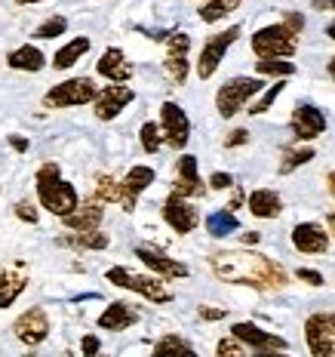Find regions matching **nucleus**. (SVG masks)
<instances>
[{"label":"nucleus","mask_w":335,"mask_h":357,"mask_svg":"<svg viewBox=\"0 0 335 357\" xmlns=\"http://www.w3.org/2000/svg\"><path fill=\"white\" fill-rule=\"evenodd\" d=\"M212 271L219 280L225 284H237V287H252L258 293H271V289H283L286 287V271L274 262V259L262 256V252H219L210 259Z\"/></svg>","instance_id":"f257e3e1"},{"label":"nucleus","mask_w":335,"mask_h":357,"mask_svg":"<svg viewBox=\"0 0 335 357\" xmlns=\"http://www.w3.org/2000/svg\"><path fill=\"white\" fill-rule=\"evenodd\" d=\"M34 185H37V200H40V206L47 213L59 215V219L71 215L80 206L77 188H74L71 182H65L62 169H59V163H53V160H47L40 169H37Z\"/></svg>","instance_id":"f03ea898"},{"label":"nucleus","mask_w":335,"mask_h":357,"mask_svg":"<svg viewBox=\"0 0 335 357\" xmlns=\"http://www.w3.org/2000/svg\"><path fill=\"white\" fill-rule=\"evenodd\" d=\"M249 47L258 59H289L299 50V34L286 22H274V25H265L252 34Z\"/></svg>","instance_id":"7ed1b4c3"},{"label":"nucleus","mask_w":335,"mask_h":357,"mask_svg":"<svg viewBox=\"0 0 335 357\" xmlns=\"http://www.w3.org/2000/svg\"><path fill=\"white\" fill-rule=\"evenodd\" d=\"M262 93H265V84L258 77H231L219 86V93H215V111L228 121V117L240 114V111Z\"/></svg>","instance_id":"20e7f679"},{"label":"nucleus","mask_w":335,"mask_h":357,"mask_svg":"<svg viewBox=\"0 0 335 357\" xmlns=\"http://www.w3.org/2000/svg\"><path fill=\"white\" fill-rule=\"evenodd\" d=\"M105 280L108 284H114V287H120V289H130V293H139L141 299H148L154 305L173 302V293H169L157 278H145V274H136V271H130V268H123V265H111L105 271Z\"/></svg>","instance_id":"39448f33"},{"label":"nucleus","mask_w":335,"mask_h":357,"mask_svg":"<svg viewBox=\"0 0 335 357\" xmlns=\"http://www.w3.org/2000/svg\"><path fill=\"white\" fill-rule=\"evenodd\" d=\"M99 93H102V86H95L93 77H71L43 93V108H53V111L77 108V105H86V102H95Z\"/></svg>","instance_id":"423d86ee"},{"label":"nucleus","mask_w":335,"mask_h":357,"mask_svg":"<svg viewBox=\"0 0 335 357\" xmlns=\"http://www.w3.org/2000/svg\"><path fill=\"white\" fill-rule=\"evenodd\" d=\"M240 31H243L240 25H231V28H225V31L212 34L210 40L203 43V50H200V59H197V77L200 80H210L212 74L219 71L221 59H225V53L234 47V40L240 37Z\"/></svg>","instance_id":"0eeeda50"},{"label":"nucleus","mask_w":335,"mask_h":357,"mask_svg":"<svg viewBox=\"0 0 335 357\" xmlns=\"http://www.w3.org/2000/svg\"><path fill=\"white\" fill-rule=\"evenodd\" d=\"M160 130H163L166 145L176 148V151H182L191 139V121H188V114H185V108L176 105V102H163L160 105Z\"/></svg>","instance_id":"6e6552de"},{"label":"nucleus","mask_w":335,"mask_h":357,"mask_svg":"<svg viewBox=\"0 0 335 357\" xmlns=\"http://www.w3.org/2000/svg\"><path fill=\"white\" fill-rule=\"evenodd\" d=\"M173 195L176 197H203L206 195V182L200 178L197 158L194 154H182L176 163V182H173Z\"/></svg>","instance_id":"1a4fd4ad"},{"label":"nucleus","mask_w":335,"mask_h":357,"mask_svg":"<svg viewBox=\"0 0 335 357\" xmlns=\"http://www.w3.org/2000/svg\"><path fill=\"white\" fill-rule=\"evenodd\" d=\"M13 333H16V339L22 345L34 348L40 345V342H47L49 336V317L43 308H28L25 314L16 317V324H13Z\"/></svg>","instance_id":"9d476101"},{"label":"nucleus","mask_w":335,"mask_h":357,"mask_svg":"<svg viewBox=\"0 0 335 357\" xmlns=\"http://www.w3.org/2000/svg\"><path fill=\"white\" fill-rule=\"evenodd\" d=\"M188 50H191V37L185 31L166 37V62H163V68H166L169 80L178 86L188 80Z\"/></svg>","instance_id":"9b49d317"},{"label":"nucleus","mask_w":335,"mask_h":357,"mask_svg":"<svg viewBox=\"0 0 335 357\" xmlns=\"http://www.w3.org/2000/svg\"><path fill=\"white\" fill-rule=\"evenodd\" d=\"M293 132L299 142H311V139L323 136L326 132V114L320 111L317 105H311V102H302V105H295L293 111Z\"/></svg>","instance_id":"f8f14e48"},{"label":"nucleus","mask_w":335,"mask_h":357,"mask_svg":"<svg viewBox=\"0 0 335 357\" xmlns=\"http://www.w3.org/2000/svg\"><path fill=\"white\" fill-rule=\"evenodd\" d=\"M231 336L240 339L243 345L256 348V351H286V339L283 336H274V333L262 330V326L249 324V321H240L231 326Z\"/></svg>","instance_id":"ddd939ff"},{"label":"nucleus","mask_w":335,"mask_h":357,"mask_svg":"<svg viewBox=\"0 0 335 357\" xmlns=\"http://www.w3.org/2000/svg\"><path fill=\"white\" fill-rule=\"evenodd\" d=\"M163 222H166L176 234H191L200 225V213L185 197L169 195L166 204H163Z\"/></svg>","instance_id":"4468645a"},{"label":"nucleus","mask_w":335,"mask_h":357,"mask_svg":"<svg viewBox=\"0 0 335 357\" xmlns=\"http://www.w3.org/2000/svg\"><path fill=\"white\" fill-rule=\"evenodd\" d=\"M136 99V89L132 86H123V84H114V86H105L99 93V99L93 102V111L99 121H114L120 111Z\"/></svg>","instance_id":"2eb2a0df"},{"label":"nucleus","mask_w":335,"mask_h":357,"mask_svg":"<svg viewBox=\"0 0 335 357\" xmlns=\"http://www.w3.org/2000/svg\"><path fill=\"white\" fill-rule=\"evenodd\" d=\"M25 287H28V265L22 259L0 268V311L10 308L25 293Z\"/></svg>","instance_id":"dca6fc26"},{"label":"nucleus","mask_w":335,"mask_h":357,"mask_svg":"<svg viewBox=\"0 0 335 357\" xmlns=\"http://www.w3.org/2000/svg\"><path fill=\"white\" fill-rule=\"evenodd\" d=\"M136 256H139L148 268H151V271H157L160 278H166V280L188 278V265L176 262V259H169L160 247H151V243H139V247H136Z\"/></svg>","instance_id":"f3484780"},{"label":"nucleus","mask_w":335,"mask_h":357,"mask_svg":"<svg viewBox=\"0 0 335 357\" xmlns=\"http://www.w3.org/2000/svg\"><path fill=\"white\" fill-rule=\"evenodd\" d=\"M293 247L304 256H320V252L329 250V231L317 222H299L293 228Z\"/></svg>","instance_id":"a211bd4d"},{"label":"nucleus","mask_w":335,"mask_h":357,"mask_svg":"<svg viewBox=\"0 0 335 357\" xmlns=\"http://www.w3.org/2000/svg\"><path fill=\"white\" fill-rule=\"evenodd\" d=\"M304 339H308L311 357H335V342L329 324H326V314H311L304 321Z\"/></svg>","instance_id":"6ab92c4d"},{"label":"nucleus","mask_w":335,"mask_h":357,"mask_svg":"<svg viewBox=\"0 0 335 357\" xmlns=\"http://www.w3.org/2000/svg\"><path fill=\"white\" fill-rule=\"evenodd\" d=\"M154 178H157V173H154L151 167H132L130 173H126V178H123V210L126 213H132L136 210V204H139V197L145 195L148 188H151L154 185Z\"/></svg>","instance_id":"aec40b11"},{"label":"nucleus","mask_w":335,"mask_h":357,"mask_svg":"<svg viewBox=\"0 0 335 357\" xmlns=\"http://www.w3.org/2000/svg\"><path fill=\"white\" fill-rule=\"evenodd\" d=\"M95 71L105 80H111V84H126V80L132 77V65L120 47H108L105 53L99 56V62H95Z\"/></svg>","instance_id":"412c9836"},{"label":"nucleus","mask_w":335,"mask_h":357,"mask_svg":"<svg viewBox=\"0 0 335 357\" xmlns=\"http://www.w3.org/2000/svg\"><path fill=\"white\" fill-rule=\"evenodd\" d=\"M6 65H10L13 71H28V74H37L47 68V56H43V50L37 47V43H22V47L10 50L6 53Z\"/></svg>","instance_id":"4be33fe9"},{"label":"nucleus","mask_w":335,"mask_h":357,"mask_svg":"<svg viewBox=\"0 0 335 357\" xmlns=\"http://www.w3.org/2000/svg\"><path fill=\"white\" fill-rule=\"evenodd\" d=\"M132 324H139V314L132 311V305H126V302H111L99 314V330H105V333H120Z\"/></svg>","instance_id":"5701e85b"},{"label":"nucleus","mask_w":335,"mask_h":357,"mask_svg":"<svg viewBox=\"0 0 335 357\" xmlns=\"http://www.w3.org/2000/svg\"><path fill=\"white\" fill-rule=\"evenodd\" d=\"M102 219H105V210H102L99 204H84V206H77L71 215H65L62 225L68 228V231H99Z\"/></svg>","instance_id":"b1692460"},{"label":"nucleus","mask_w":335,"mask_h":357,"mask_svg":"<svg viewBox=\"0 0 335 357\" xmlns=\"http://www.w3.org/2000/svg\"><path fill=\"white\" fill-rule=\"evenodd\" d=\"M247 204H249V213L256 215V219H277L283 213V200H280L277 191H271V188H256L247 197Z\"/></svg>","instance_id":"393cba45"},{"label":"nucleus","mask_w":335,"mask_h":357,"mask_svg":"<svg viewBox=\"0 0 335 357\" xmlns=\"http://www.w3.org/2000/svg\"><path fill=\"white\" fill-rule=\"evenodd\" d=\"M56 243L59 247H68V250H105L111 243V237L102 231H74V234L59 237Z\"/></svg>","instance_id":"a878e982"},{"label":"nucleus","mask_w":335,"mask_h":357,"mask_svg":"<svg viewBox=\"0 0 335 357\" xmlns=\"http://www.w3.org/2000/svg\"><path fill=\"white\" fill-rule=\"evenodd\" d=\"M89 37H74V40H68L62 50L53 56V68H59V71H68L71 65H77V59H84L86 53H89Z\"/></svg>","instance_id":"bb28decb"},{"label":"nucleus","mask_w":335,"mask_h":357,"mask_svg":"<svg viewBox=\"0 0 335 357\" xmlns=\"http://www.w3.org/2000/svg\"><path fill=\"white\" fill-rule=\"evenodd\" d=\"M151 357H197L194 345H191L188 339L182 336H163L157 339V345H154Z\"/></svg>","instance_id":"cd10ccee"},{"label":"nucleus","mask_w":335,"mask_h":357,"mask_svg":"<svg viewBox=\"0 0 335 357\" xmlns=\"http://www.w3.org/2000/svg\"><path fill=\"white\" fill-rule=\"evenodd\" d=\"M237 228H240V219L231 210H215L206 215V231L212 237H228V234H234Z\"/></svg>","instance_id":"c85d7f7f"},{"label":"nucleus","mask_w":335,"mask_h":357,"mask_svg":"<svg viewBox=\"0 0 335 357\" xmlns=\"http://www.w3.org/2000/svg\"><path fill=\"white\" fill-rule=\"evenodd\" d=\"M95 200L102 204H123V182L114 176H99L95 178Z\"/></svg>","instance_id":"c756f323"},{"label":"nucleus","mask_w":335,"mask_h":357,"mask_svg":"<svg viewBox=\"0 0 335 357\" xmlns=\"http://www.w3.org/2000/svg\"><path fill=\"white\" fill-rule=\"evenodd\" d=\"M240 3H243V0H210V3H203V6H200V22H206V25H212V22L225 19L228 13H234Z\"/></svg>","instance_id":"7c9ffc66"},{"label":"nucleus","mask_w":335,"mask_h":357,"mask_svg":"<svg viewBox=\"0 0 335 357\" xmlns=\"http://www.w3.org/2000/svg\"><path fill=\"white\" fill-rule=\"evenodd\" d=\"M139 142H141V151L145 154H157L160 148H163V130H160V123H154V121H148V123H141V130H139Z\"/></svg>","instance_id":"2f4dec72"},{"label":"nucleus","mask_w":335,"mask_h":357,"mask_svg":"<svg viewBox=\"0 0 335 357\" xmlns=\"http://www.w3.org/2000/svg\"><path fill=\"white\" fill-rule=\"evenodd\" d=\"M256 71L258 74H267V77H289V74H295V65L286 62V59H258L256 62Z\"/></svg>","instance_id":"473e14b6"},{"label":"nucleus","mask_w":335,"mask_h":357,"mask_svg":"<svg viewBox=\"0 0 335 357\" xmlns=\"http://www.w3.org/2000/svg\"><path fill=\"white\" fill-rule=\"evenodd\" d=\"M314 160V148L304 145V148H295V151H286L283 154V163H280V176H289L293 169L304 167V163Z\"/></svg>","instance_id":"72a5a7b5"},{"label":"nucleus","mask_w":335,"mask_h":357,"mask_svg":"<svg viewBox=\"0 0 335 357\" xmlns=\"http://www.w3.org/2000/svg\"><path fill=\"white\" fill-rule=\"evenodd\" d=\"M65 31H68V19L65 16H53L47 22H40V25L34 28V40H53V37H62Z\"/></svg>","instance_id":"f704fd0d"},{"label":"nucleus","mask_w":335,"mask_h":357,"mask_svg":"<svg viewBox=\"0 0 335 357\" xmlns=\"http://www.w3.org/2000/svg\"><path fill=\"white\" fill-rule=\"evenodd\" d=\"M283 86H286V84H283V80H274V84L267 86L265 93L258 96V99H256V102H252V105H249V114H265V111L271 108L274 102H277V96L283 93Z\"/></svg>","instance_id":"c9c22d12"},{"label":"nucleus","mask_w":335,"mask_h":357,"mask_svg":"<svg viewBox=\"0 0 335 357\" xmlns=\"http://www.w3.org/2000/svg\"><path fill=\"white\" fill-rule=\"evenodd\" d=\"M215 357H247V351H243L240 339L225 336V339H219V345H215Z\"/></svg>","instance_id":"e433bc0d"},{"label":"nucleus","mask_w":335,"mask_h":357,"mask_svg":"<svg viewBox=\"0 0 335 357\" xmlns=\"http://www.w3.org/2000/svg\"><path fill=\"white\" fill-rule=\"evenodd\" d=\"M13 213H16V219L28 222V225H37V222H40V213H37V206L28 204V200H19V204L13 206Z\"/></svg>","instance_id":"4c0bfd02"},{"label":"nucleus","mask_w":335,"mask_h":357,"mask_svg":"<svg viewBox=\"0 0 335 357\" xmlns=\"http://www.w3.org/2000/svg\"><path fill=\"white\" fill-rule=\"evenodd\" d=\"M295 278H299L302 284H308V287H323V274L314 271V268H299Z\"/></svg>","instance_id":"58836bf2"},{"label":"nucleus","mask_w":335,"mask_h":357,"mask_svg":"<svg viewBox=\"0 0 335 357\" xmlns=\"http://www.w3.org/2000/svg\"><path fill=\"white\" fill-rule=\"evenodd\" d=\"M210 188H212V191L234 188V176H231V173H221V169H219V173H212V176H210Z\"/></svg>","instance_id":"ea45409f"},{"label":"nucleus","mask_w":335,"mask_h":357,"mask_svg":"<svg viewBox=\"0 0 335 357\" xmlns=\"http://www.w3.org/2000/svg\"><path fill=\"white\" fill-rule=\"evenodd\" d=\"M280 22H286V25L293 28L295 34H302V31H304V16H302V13H295V10H286Z\"/></svg>","instance_id":"a19ab883"},{"label":"nucleus","mask_w":335,"mask_h":357,"mask_svg":"<svg viewBox=\"0 0 335 357\" xmlns=\"http://www.w3.org/2000/svg\"><path fill=\"white\" fill-rule=\"evenodd\" d=\"M99 348H102L99 336H84V342H80V354L84 357H99Z\"/></svg>","instance_id":"79ce46f5"},{"label":"nucleus","mask_w":335,"mask_h":357,"mask_svg":"<svg viewBox=\"0 0 335 357\" xmlns=\"http://www.w3.org/2000/svg\"><path fill=\"white\" fill-rule=\"evenodd\" d=\"M247 142H249V130H234V132H228L225 148H240V145H247Z\"/></svg>","instance_id":"37998d69"},{"label":"nucleus","mask_w":335,"mask_h":357,"mask_svg":"<svg viewBox=\"0 0 335 357\" xmlns=\"http://www.w3.org/2000/svg\"><path fill=\"white\" fill-rule=\"evenodd\" d=\"M200 317H203V321H225L228 311L225 308H210V305H203V308H200Z\"/></svg>","instance_id":"c03bdc74"},{"label":"nucleus","mask_w":335,"mask_h":357,"mask_svg":"<svg viewBox=\"0 0 335 357\" xmlns=\"http://www.w3.org/2000/svg\"><path fill=\"white\" fill-rule=\"evenodd\" d=\"M317 13H335V0H311Z\"/></svg>","instance_id":"a18cd8bd"},{"label":"nucleus","mask_w":335,"mask_h":357,"mask_svg":"<svg viewBox=\"0 0 335 357\" xmlns=\"http://www.w3.org/2000/svg\"><path fill=\"white\" fill-rule=\"evenodd\" d=\"M10 145L16 148L19 154H25V151H28V139H22V136H10Z\"/></svg>","instance_id":"49530a36"},{"label":"nucleus","mask_w":335,"mask_h":357,"mask_svg":"<svg viewBox=\"0 0 335 357\" xmlns=\"http://www.w3.org/2000/svg\"><path fill=\"white\" fill-rule=\"evenodd\" d=\"M258 241H262V234H258V231H247V234H243V243H247V247H252V243H258Z\"/></svg>","instance_id":"de8ad7c7"},{"label":"nucleus","mask_w":335,"mask_h":357,"mask_svg":"<svg viewBox=\"0 0 335 357\" xmlns=\"http://www.w3.org/2000/svg\"><path fill=\"white\" fill-rule=\"evenodd\" d=\"M326 231H329V237H335V213L326 215Z\"/></svg>","instance_id":"09e8293b"},{"label":"nucleus","mask_w":335,"mask_h":357,"mask_svg":"<svg viewBox=\"0 0 335 357\" xmlns=\"http://www.w3.org/2000/svg\"><path fill=\"white\" fill-rule=\"evenodd\" d=\"M256 357H289L286 351H256Z\"/></svg>","instance_id":"8fccbe9b"},{"label":"nucleus","mask_w":335,"mask_h":357,"mask_svg":"<svg viewBox=\"0 0 335 357\" xmlns=\"http://www.w3.org/2000/svg\"><path fill=\"white\" fill-rule=\"evenodd\" d=\"M326 37H329V40H335V19L329 22V25H326Z\"/></svg>","instance_id":"3c124183"},{"label":"nucleus","mask_w":335,"mask_h":357,"mask_svg":"<svg viewBox=\"0 0 335 357\" xmlns=\"http://www.w3.org/2000/svg\"><path fill=\"white\" fill-rule=\"evenodd\" d=\"M326 71H329V77H332V80H335V56H332V59H329V65H326Z\"/></svg>","instance_id":"603ef678"},{"label":"nucleus","mask_w":335,"mask_h":357,"mask_svg":"<svg viewBox=\"0 0 335 357\" xmlns=\"http://www.w3.org/2000/svg\"><path fill=\"white\" fill-rule=\"evenodd\" d=\"M326 182H329V191H332V197H335V173L326 176Z\"/></svg>","instance_id":"864d4df0"},{"label":"nucleus","mask_w":335,"mask_h":357,"mask_svg":"<svg viewBox=\"0 0 335 357\" xmlns=\"http://www.w3.org/2000/svg\"><path fill=\"white\" fill-rule=\"evenodd\" d=\"M326 324H329V330H332V336H335V314H326Z\"/></svg>","instance_id":"5fc2aeb1"},{"label":"nucleus","mask_w":335,"mask_h":357,"mask_svg":"<svg viewBox=\"0 0 335 357\" xmlns=\"http://www.w3.org/2000/svg\"><path fill=\"white\" fill-rule=\"evenodd\" d=\"M19 6H28V3H43V0H16Z\"/></svg>","instance_id":"6e6d98bb"},{"label":"nucleus","mask_w":335,"mask_h":357,"mask_svg":"<svg viewBox=\"0 0 335 357\" xmlns=\"http://www.w3.org/2000/svg\"><path fill=\"white\" fill-rule=\"evenodd\" d=\"M206 3H210V0H206Z\"/></svg>","instance_id":"4d7b16f0"}]
</instances>
